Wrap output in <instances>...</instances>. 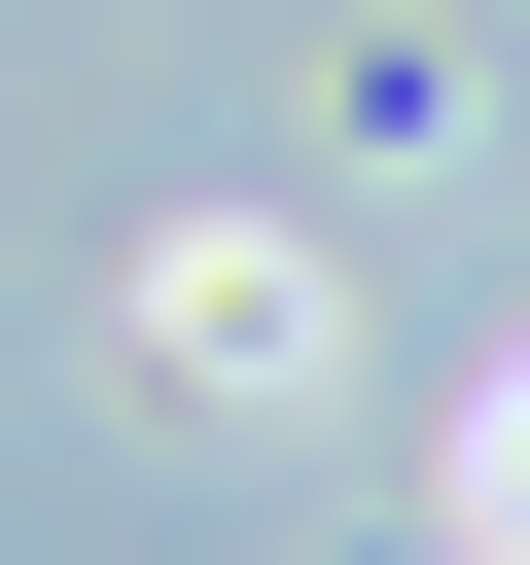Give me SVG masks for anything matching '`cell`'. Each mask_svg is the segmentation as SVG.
Here are the masks:
<instances>
[{"instance_id": "cell-1", "label": "cell", "mask_w": 530, "mask_h": 565, "mask_svg": "<svg viewBox=\"0 0 530 565\" xmlns=\"http://www.w3.org/2000/svg\"><path fill=\"white\" fill-rule=\"evenodd\" d=\"M141 353H177V388H318V247H283V212H177V247H141Z\"/></svg>"}, {"instance_id": "cell-2", "label": "cell", "mask_w": 530, "mask_h": 565, "mask_svg": "<svg viewBox=\"0 0 530 565\" xmlns=\"http://www.w3.org/2000/svg\"><path fill=\"white\" fill-rule=\"evenodd\" d=\"M459 565H530V388H495V459H459Z\"/></svg>"}]
</instances>
